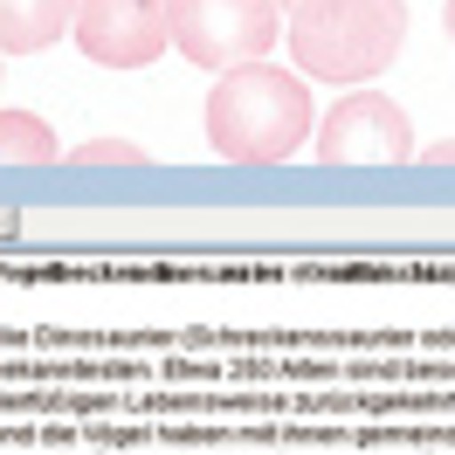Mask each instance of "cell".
<instances>
[{"mask_svg": "<svg viewBox=\"0 0 455 455\" xmlns=\"http://www.w3.org/2000/svg\"><path fill=\"white\" fill-rule=\"evenodd\" d=\"M311 139V90L297 69L242 62L207 90V145L235 166H276Z\"/></svg>", "mask_w": 455, "mask_h": 455, "instance_id": "6da1fadb", "label": "cell"}, {"mask_svg": "<svg viewBox=\"0 0 455 455\" xmlns=\"http://www.w3.org/2000/svg\"><path fill=\"white\" fill-rule=\"evenodd\" d=\"M283 42L311 84H372L407 42V0H290Z\"/></svg>", "mask_w": 455, "mask_h": 455, "instance_id": "7a4b0ae2", "label": "cell"}, {"mask_svg": "<svg viewBox=\"0 0 455 455\" xmlns=\"http://www.w3.org/2000/svg\"><path fill=\"white\" fill-rule=\"evenodd\" d=\"M283 42V0H172V49L200 69H242Z\"/></svg>", "mask_w": 455, "mask_h": 455, "instance_id": "3957f363", "label": "cell"}, {"mask_svg": "<svg viewBox=\"0 0 455 455\" xmlns=\"http://www.w3.org/2000/svg\"><path fill=\"white\" fill-rule=\"evenodd\" d=\"M69 42L104 69H145L172 49V0H76Z\"/></svg>", "mask_w": 455, "mask_h": 455, "instance_id": "277c9868", "label": "cell"}, {"mask_svg": "<svg viewBox=\"0 0 455 455\" xmlns=\"http://www.w3.org/2000/svg\"><path fill=\"white\" fill-rule=\"evenodd\" d=\"M317 159L324 166H394V159H414V124H407V111L394 97L352 90L317 124Z\"/></svg>", "mask_w": 455, "mask_h": 455, "instance_id": "5b68a950", "label": "cell"}, {"mask_svg": "<svg viewBox=\"0 0 455 455\" xmlns=\"http://www.w3.org/2000/svg\"><path fill=\"white\" fill-rule=\"evenodd\" d=\"M69 28H76V0H0V49L7 56H42Z\"/></svg>", "mask_w": 455, "mask_h": 455, "instance_id": "8992f818", "label": "cell"}, {"mask_svg": "<svg viewBox=\"0 0 455 455\" xmlns=\"http://www.w3.org/2000/svg\"><path fill=\"white\" fill-rule=\"evenodd\" d=\"M56 159V132L35 111H0V166H49Z\"/></svg>", "mask_w": 455, "mask_h": 455, "instance_id": "52a82bcc", "label": "cell"}, {"mask_svg": "<svg viewBox=\"0 0 455 455\" xmlns=\"http://www.w3.org/2000/svg\"><path fill=\"white\" fill-rule=\"evenodd\" d=\"M69 166H145V152L139 145H124V139H90V145H76L69 152Z\"/></svg>", "mask_w": 455, "mask_h": 455, "instance_id": "ba28073f", "label": "cell"}, {"mask_svg": "<svg viewBox=\"0 0 455 455\" xmlns=\"http://www.w3.org/2000/svg\"><path fill=\"white\" fill-rule=\"evenodd\" d=\"M414 159H421V166H455V139H442V145H421Z\"/></svg>", "mask_w": 455, "mask_h": 455, "instance_id": "9c48e42d", "label": "cell"}, {"mask_svg": "<svg viewBox=\"0 0 455 455\" xmlns=\"http://www.w3.org/2000/svg\"><path fill=\"white\" fill-rule=\"evenodd\" d=\"M442 28H449V42H455V0H449V14H442Z\"/></svg>", "mask_w": 455, "mask_h": 455, "instance_id": "30bf717a", "label": "cell"}, {"mask_svg": "<svg viewBox=\"0 0 455 455\" xmlns=\"http://www.w3.org/2000/svg\"><path fill=\"white\" fill-rule=\"evenodd\" d=\"M283 7H290V0H283Z\"/></svg>", "mask_w": 455, "mask_h": 455, "instance_id": "8fae6325", "label": "cell"}]
</instances>
